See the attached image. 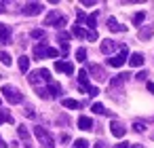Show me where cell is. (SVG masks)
<instances>
[{"instance_id": "cell-21", "label": "cell", "mask_w": 154, "mask_h": 148, "mask_svg": "<svg viewBox=\"0 0 154 148\" xmlns=\"http://www.w3.org/2000/svg\"><path fill=\"white\" fill-rule=\"evenodd\" d=\"M61 104H63V108H72V110H76V108H80V104L76 102V99H61Z\"/></svg>"}, {"instance_id": "cell-37", "label": "cell", "mask_w": 154, "mask_h": 148, "mask_svg": "<svg viewBox=\"0 0 154 148\" xmlns=\"http://www.w3.org/2000/svg\"><path fill=\"white\" fill-rule=\"evenodd\" d=\"M87 38H89V40H97V32H89Z\"/></svg>"}, {"instance_id": "cell-10", "label": "cell", "mask_w": 154, "mask_h": 148, "mask_svg": "<svg viewBox=\"0 0 154 148\" xmlns=\"http://www.w3.org/2000/svg\"><path fill=\"white\" fill-rule=\"evenodd\" d=\"M78 83H80V91H87L91 85H89V74H87V70H80L78 72Z\"/></svg>"}, {"instance_id": "cell-52", "label": "cell", "mask_w": 154, "mask_h": 148, "mask_svg": "<svg viewBox=\"0 0 154 148\" xmlns=\"http://www.w3.org/2000/svg\"><path fill=\"white\" fill-rule=\"evenodd\" d=\"M74 148H76V146H74Z\"/></svg>"}, {"instance_id": "cell-39", "label": "cell", "mask_w": 154, "mask_h": 148, "mask_svg": "<svg viewBox=\"0 0 154 148\" xmlns=\"http://www.w3.org/2000/svg\"><path fill=\"white\" fill-rule=\"evenodd\" d=\"M59 38H61V40H68L70 34H68V32H59Z\"/></svg>"}, {"instance_id": "cell-32", "label": "cell", "mask_w": 154, "mask_h": 148, "mask_svg": "<svg viewBox=\"0 0 154 148\" xmlns=\"http://www.w3.org/2000/svg\"><path fill=\"white\" fill-rule=\"evenodd\" d=\"M5 121H9V123H13V118H11V114H7V112H2V110H0V123H5Z\"/></svg>"}, {"instance_id": "cell-2", "label": "cell", "mask_w": 154, "mask_h": 148, "mask_svg": "<svg viewBox=\"0 0 154 148\" xmlns=\"http://www.w3.org/2000/svg\"><path fill=\"white\" fill-rule=\"evenodd\" d=\"M34 135L45 144V148H53L55 146V140H53V135L45 129V127H34Z\"/></svg>"}, {"instance_id": "cell-29", "label": "cell", "mask_w": 154, "mask_h": 148, "mask_svg": "<svg viewBox=\"0 0 154 148\" xmlns=\"http://www.w3.org/2000/svg\"><path fill=\"white\" fill-rule=\"evenodd\" d=\"M143 17H146V13H143V11L135 13V17H133V24H135V26H137V24H141V21H143Z\"/></svg>"}, {"instance_id": "cell-47", "label": "cell", "mask_w": 154, "mask_h": 148, "mask_svg": "<svg viewBox=\"0 0 154 148\" xmlns=\"http://www.w3.org/2000/svg\"><path fill=\"white\" fill-rule=\"evenodd\" d=\"M5 7H7L5 2H0V13H5Z\"/></svg>"}, {"instance_id": "cell-46", "label": "cell", "mask_w": 154, "mask_h": 148, "mask_svg": "<svg viewBox=\"0 0 154 148\" xmlns=\"http://www.w3.org/2000/svg\"><path fill=\"white\" fill-rule=\"evenodd\" d=\"M93 148H103V142H95V146Z\"/></svg>"}, {"instance_id": "cell-5", "label": "cell", "mask_w": 154, "mask_h": 148, "mask_svg": "<svg viewBox=\"0 0 154 148\" xmlns=\"http://www.w3.org/2000/svg\"><path fill=\"white\" fill-rule=\"evenodd\" d=\"M42 9H45V7H42L40 2H28V5H26L21 11H23V15H30V17H32V15H38V13H42Z\"/></svg>"}, {"instance_id": "cell-20", "label": "cell", "mask_w": 154, "mask_h": 148, "mask_svg": "<svg viewBox=\"0 0 154 148\" xmlns=\"http://www.w3.org/2000/svg\"><path fill=\"white\" fill-rule=\"evenodd\" d=\"M19 70H21V72H28V70H30V59H28L26 55L19 57Z\"/></svg>"}, {"instance_id": "cell-22", "label": "cell", "mask_w": 154, "mask_h": 148, "mask_svg": "<svg viewBox=\"0 0 154 148\" xmlns=\"http://www.w3.org/2000/svg\"><path fill=\"white\" fill-rule=\"evenodd\" d=\"M85 21H87V26L91 28V32H95V24H97V13H93V15H89V17L85 19Z\"/></svg>"}, {"instance_id": "cell-16", "label": "cell", "mask_w": 154, "mask_h": 148, "mask_svg": "<svg viewBox=\"0 0 154 148\" xmlns=\"http://www.w3.org/2000/svg\"><path fill=\"white\" fill-rule=\"evenodd\" d=\"M129 76H131V74H118V76H114V78L110 80V87H120V85H122Z\"/></svg>"}, {"instance_id": "cell-51", "label": "cell", "mask_w": 154, "mask_h": 148, "mask_svg": "<svg viewBox=\"0 0 154 148\" xmlns=\"http://www.w3.org/2000/svg\"><path fill=\"white\" fill-rule=\"evenodd\" d=\"M152 137H154V135H152Z\"/></svg>"}, {"instance_id": "cell-14", "label": "cell", "mask_w": 154, "mask_h": 148, "mask_svg": "<svg viewBox=\"0 0 154 148\" xmlns=\"http://www.w3.org/2000/svg\"><path fill=\"white\" fill-rule=\"evenodd\" d=\"M34 57H36V59H42V57H47V45H45V43L34 47Z\"/></svg>"}, {"instance_id": "cell-11", "label": "cell", "mask_w": 154, "mask_h": 148, "mask_svg": "<svg viewBox=\"0 0 154 148\" xmlns=\"http://www.w3.org/2000/svg\"><path fill=\"white\" fill-rule=\"evenodd\" d=\"M108 30H110V32H125L127 28H125V26H120L114 17H110V19H108Z\"/></svg>"}, {"instance_id": "cell-19", "label": "cell", "mask_w": 154, "mask_h": 148, "mask_svg": "<svg viewBox=\"0 0 154 148\" xmlns=\"http://www.w3.org/2000/svg\"><path fill=\"white\" fill-rule=\"evenodd\" d=\"M17 135H19V137H21V140L28 144V140H30V131H28L23 125H19V127H17Z\"/></svg>"}, {"instance_id": "cell-43", "label": "cell", "mask_w": 154, "mask_h": 148, "mask_svg": "<svg viewBox=\"0 0 154 148\" xmlns=\"http://www.w3.org/2000/svg\"><path fill=\"white\" fill-rule=\"evenodd\" d=\"M116 148H129V144L127 142H120V144H116Z\"/></svg>"}, {"instance_id": "cell-41", "label": "cell", "mask_w": 154, "mask_h": 148, "mask_svg": "<svg viewBox=\"0 0 154 148\" xmlns=\"http://www.w3.org/2000/svg\"><path fill=\"white\" fill-rule=\"evenodd\" d=\"M82 5H85V7H93V5H95V0H85Z\"/></svg>"}, {"instance_id": "cell-44", "label": "cell", "mask_w": 154, "mask_h": 148, "mask_svg": "<svg viewBox=\"0 0 154 148\" xmlns=\"http://www.w3.org/2000/svg\"><path fill=\"white\" fill-rule=\"evenodd\" d=\"M148 91H150V93H154V83H148Z\"/></svg>"}, {"instance_id": "cell-12", "label": "cell", "mask_w": 154, "mask_h": 148, "mask_svg": "<svg viewBox=\"0 0 154 148\" xmlns=\"http://www.w3.org/2000/svg\"><path fill=\"white\" fill-rule=\"evenodd\" d=\"M99 49H101V53H103V55H110V53L116 49V43H114V40H103Z\"/></svg>"}, {"instance_id": "cell-7", "label": "cell", "mask_w": 154, "mask_h": 148, "mask_svg": "<svg viewBox=\"0 0 154 148\" xmlns=\"http://www.w3.org/2000/svg\"><path fill=\"white\" fill-rule=\"evenodd\" d=\"M89 72L97 78V80H106V70L101 68V66H97V64H91L89 66Z\"/></svg>"}, {"instance_id": "cell-13", "label": "cell", "mask_w": 154, "mask_h": 148, "mask_svg": "<svg viewBox=\"0 0 154 148\" xmlns=\"http://www.w3.org/2000/svg\"><path fill=\"white\" fill-rule=\"evenodd\" d=\"M78 129H82V131L93 129V121H91L89 116H80V118H78Z\"/></svg>"}, {"instance_id": "cell-15", "label": "cell", "mask_w": 154, "mask_h": 148, "mask_svg": "<svg viewBox=\"0 0 154 148\" xmlns=\"http://www.w3.org/2000/svg\"><path fill=\"white\" fill-rule=\"evenodd\" d=\"M129 64H131L133 68L143 66V55H141V53H133V55H131V59H129Z\"/></svg>"}, {"instance_id": "cell-33", "label": "cell", "mask_w": 154, "mask_h": 148, "mask_svg": "<svg viewBox=\"0 0 154 148\" xmlns=\"http://www.w3.org/2000/svg\"><path fill=\"white\" fill-rule=\"evenodd\" d=\"M32 38H45V30H32Z\"/></svg>"}, {"instance_id": "cell-18", "label": "cell", "mask_w": 154, "mask_h": 148, "mask_svg": "<svg viewBox=\"0 0 154 148\" xmlns=\"http://www.w3.org/2000/svg\"><path fill=\"white\" fill-rule=\"evenodd\" d=\"M152 34H154V26H146V28L139 32V38H141V40H148Z\"/></svg>"}, {"instance_id": "cell-25", "label": "cell", "mask_w": 154, "mask_h": 148, "mask_svg": "<svg viewBox=\"0 0 154 148\" xmlns=\"http://www.w3.org/2000/svg\"><path fill=\"white\" fill-rule=\"evenodd\" d=\"M28 80H30V85H34V87H36V85H38V83L42 80V78H40V74H38V70H36V72H32V74L28 76Z\"/></svg>"}, {"instance_id": "cell-6", "label": "cell", "mask_w": 154, "mask_h": 148, "mask_svg": "<svg viewBox=\"0 0 154 148\" xmlns=\"http://www.w3.org/2000/svg\"><path fill=\"white\" fill-rule=\"evenodd\" d=\"M110 131H112L114 137H122V135L127 133V127H125L122 123H118V121H112V123H110Z\"/></svg>"}, {"instance_id": "cell-28", "label": "cell", "mask_w": 154, "mask_h": 148, "mask_svg": "<svg viewBox=\"0 0 154 148\" xmlns=\"http://www.w3.org/2000/svg\"><path fill=\"white\" fill-rule=\"evenodd\" d=\"M76 61H87V49H78L76 51Z\"/></svg>"}, {"instance_id": "cell-50", "label": "cell", "mask_w": 154, "mask_h": 148, "mask_svg": "<svg viewBox=\"0 0 154 148\" xmlns=\"http://www.w3.org/2000/svg\"><path fill=\"white\" fill-rule=\"evenodd\" d=\"M0 104H2V99H0Z\"/></svg>"}, {"instance_id": "cell-26", "label": "cell", "mask_w": 154, "mask_h": 148, "mask_svg": "<svg viewBox=\"0 0 154 148\" xmlns=\"http://www.w3.org/2000/svg\"><path fill=\"white\" fill-rule=\"evenodd\" d=\"M91 110H93L95 114H112V112H110V110H106L101 104H93V108H91Z\"/></svg>"}, {"instance_id": "cell-24", "label": "cell", "mask_w": 154, "mask_h": 148, "mask_svg": "<svg viewBox=\"0 0 154 148\" xmlns=\"http://www.w3.org/2000/svg\"><path fill=\"white\" fill-rule=\"evenodd\" d=\"M72 34H74V36H78V38H87V34H89V32H85L80 26H74V28H72Z\"/></svg>"}, {"instance_id": "cell-34", "label": "cell", "mask_w": 154, "mask_h": 148, "mask_svg": "<svg viewBox=\"0 0 154 148\" xmlns=\"http://www.w3.org/2000/svg\"><path fill=\"white\" fill-rule=\"evenodd\" d=\"M87 91H89V95H91V97H95V95H99V89H97V87H93V85H91V87H89Z\"/></svg>"}, {"instance_id": "cell-30", "label": "cell", "mask_w": 154, "mask_h": 148, "mask_svg": "<svg viewBox=\"0 0 154 148\" xmlns=\"http://www.w3.org/2000/svg\"><path fill=\"white\" fill-rule=\"evenodd\" d=\"M59 55V51L57 49H53V47H47V57H57Z\"/></svg>"}, {"instance_id": "cell-48", "label": "cell", "mask_w": 154, "mask_h": 148, "mask_svg": "<svg viewBox=\"0 0 154 148\" xmlns=\"http://www.w3.org/2000/svg\"><path fill=\"white\" fill-rule=\"evenodd\" d=\"M133 148H143V146H137V144H135V146H133Z\"/></svg>"}, {"instance_id": "cell-27", "label": "cell", "mask_w": 154, "mask_h": 148, "mask_svg": "<svg viewBox=\"0 0 154 148\" xmlns=\"http://www.w3.org/2000/svg\"><path fill=\"white\" fill-rule=\"evenodd\" d=\"M38 74H40V78H42V80H47V83H53V78H51V72H49L47 68L38 70Z\"/></svg>"}, {"instance_id": "cell-49", "label": "cell", "mask_w": 154, "mask_h": 148, "mask_svg": "<svg viewBox=\"0 0 154 148\" xmlns=\"http://www.w3.org/2000/svg\"><path fill=\"white\" fill-rule=\"evenodd\" d=\"M26 148H32V146H30V144H26Z\"/></svg>"}, {"instance_id": "cell-31", "label": "cell", "mask_w": 154, "mask_h": 148, "mask_svg": "<svg viewBox=\"0 0 154 148\" xmlns=\"http://www.w3.org/2000/svg\"><path fill=\"white\" fill-rule=\"evenodd\" d=\"M133 129H135L137 133H141V131L146 129V125H143V123H139V121H135V123H133Z\"/></svg>"}, {"instance_id": "cell-8", "label": "cell", "mask_w": 154, "mask_h": 148, "mask_svg": "<svg viewBox=\"0 0 154 148\" xmlns=\"http://www.w3.org/2000/svg\"><path fill=\"white\" fill-rule=\"evenodd\" d=\"M9 43H11V30L9 26L0 24V45H9Z\"/></svg>"}, {"instance_id": "cell-3", "label": "cell", "mask_w": 154, "mask_h": 148, "mask_svg": "<svg viewBox=\"0 0 154 148\" xmlns=\"http://www.w3.org/2000/svg\"><path fill=\"white\" fill-rule=\"evenodd\" d=\"M55 26V28H63L66 26V17L63 15H59L57 11H51L49 15H47V19H45V26Z\"/></svg>"}, {"instance_id": "cell-40", "label": "cell", "mask_w": 154, "mask_h": 148, "mask_svg": "<svg viewBox=\"0 0 154 148\" xmlns=\"http://www.w3.org/2000/svg\"><path fill=\"white\" fill-rule=\"evenodd\" d=\"M68 51H70V47H68V43H63V45H61V53H63V55H66V53H68Z\"/></svg>"}, {"instance_id": "cell-23", "label": "cell", "mask_w": 154, "mask_h": 148, "mask_svg": "<svg viewBox=\"0 0 154 148\" xmlns=\"http://www.w3.org/2000/svg\"><path fill=\"white\" fill-rule=\"evenodd\" d=\"M0 64H5V66H11L13 64V59H11V55L7 51H0Z\"/></svg>"}, {"instance_id": "cell-9", "label": "cell", "mask_w": 154, "mask_h": 148, "mask_svg": "<svg viewBox=\"0 0 154 148\" xmlns=\"http://www.w3.org/2000/svg\"><path fill=\"white\" fill-rule=\"evenodd\" d=\"M55 70L57 72H66V74H74V66L70 61H55Z\"/></svg>"}, {"instance_id": "cell-42", "label": "cell", "mask_w": 154, "mask_h": 148, "mask_svg": "<svg viewBox=\"0 0 154 148\" xmlns=\"http://www.w3.org/2000/svg\"><path fill=\"white\" fill-rule=\"evenodd\" d=\"M146 76H148V74H146V72H139V74H137V76H135V78H139V80H143V78H146Z\"/></svg>"}, {"instance_id": "cell-36", "label": "cell", "mask_w": 154, "mask_h": 148, "mask_svg": "<svg viewBox=\"0 0 154 148\" xmlns=\"http://www.w3.org/2000/svg\"><path fill=\"white\" fill-rule=\"evenodd\" d=\"M23 114H26V116H28V118H34V116H36V114H34V110H32V108H26V110H23Z\"/></svg>"}, {"instance_id": "cell-38", "label": "cell", "mask_w": 154, "mask_h": 148, "mask_svg": "<svg viewBox=\"0 0 154 148\" xmlns=\"http://www.w3.org/2000/svg\"><path fill=\"white\" fill-rule=\"evenodd\" d=\"M85 19H87V15H85V13H82V11H78V21H80V24H82V21H85Z\"/></svg>"}, {"instance_id": "cell-45", "label": "cell", "mask_w": 154, "mask_h": 148, "mask_svg": "<svg viewBox=\"0 0 154 148\" xmlns=\"http://www.w3.org/2000/svg\"><path fill=\"white\" fill-rule=\"evenodd\" d=\"M7 146H9V144H7V142H5L2 137H0V148H7Z\"/></svg>"}, {"instance_id": "cell-1", "label": "cell", "mask_w": 154, "mask_h": 148, "mask_svg": "<svg viewBox=\"0 0 154 148\" xmlns=\"http://www.w3.org/2000/svg\"><path fill=\"white\" fill-rule=\"evenodd\" d=\"M2 95H5V99H7L9 104H19V102L23 99L21 91L15 89V87H11V85H5V87H2Z\"/></svg>"}, {"instance_id": "cell-17", "label": "cell", "mask_w": 154, "mask_h": 148, "mask_svg": "<svg viewBox=\"0 0 154 148\" xmlns=\"http://www.w3.org/2000/svg\"><path fill=\"white\" fill-rule=\"evenodd\" d=\"M59 91H61V87H59L57 83H49V89H47V95H49V97H57Z\"/></svg>"}, {"instance_id": "cell-35", "label": "cell", "mask_w": 154, "mask_h": 148, "mask_svg": "<svg viewBox=\"0 0 154 148\" xmlns=\"http://www.w3.org/2000/svg\"><path fill=\"white\" fill-rule=\"evenodd\" d=\"M74 146H76V148H87V146H89V142H87V140H76V144H74Z\"/></svg>"}, {"instance_id": "cell-4", "label": "cell", "mask_w": 154, "mask_h": 148, "mask_svg": "<svg viewBox=\"0 0 154 148\" xmlns=\"http://www.w3.org/2000/svg\"><path fill=\"white\" fill-rule=\"evenodd\" d=\"M127 53H129V49H127V47H120V53L114 55V57H110L108 64H110L112 68H120V66H125V61H127Z\"/></svg>"}]
</instances>
